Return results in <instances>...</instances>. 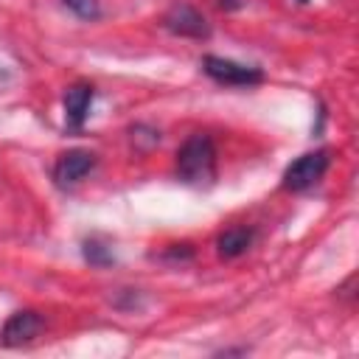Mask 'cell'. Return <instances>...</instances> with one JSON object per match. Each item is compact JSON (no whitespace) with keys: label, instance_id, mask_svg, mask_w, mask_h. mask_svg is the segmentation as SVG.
I'll return each mask as SVG.
<instances>
[{"label":"cell","instance_id":"6","mask_svg":"<svg viewBox=\"0 0 359 359\" xmlns=\"http://www.w3.org/2000/svg\"><path fill=\"white\" fill-rule=\"evenodd\" d=\"M39 331H42V317L36 311L25 309V311H14L6 320L0 339H3V345H22V342H31Z\"/></svg>","mask_w":359,"mask_h":359},{"label":"cell","instance_id":"4","mask_svg":"<svg viewBox=\"0 0 359 359\" xmlns=\"http://www.w3.org/2000/svg\"><path fill=\"white\" fill-rule=\"evenodd\" d=\"M93 165H95V154H93V151H84V149L65 151V154L56 160V165H53V180H56L59 188L76 185Z\"/></svg>","mask_w":359,"mask_h":359},{"label":"cell","instance_id":"5","mask_svg":"<svg viewBox=\"0 0 359 359\" xmlns=\"http://www.w3.org/2000/svg\"><path fill=\"white\" fill-rule=\"evenodd\" d=\"M163 22H165V28H168L171 34H177V36H194V39L208 36V22H205V17H202L194 6H185V3L174 6V8L165 14Z\"/></svg>","mask_w":359,"mask_h":359},{"label":"cell","instance_id":"11","mask_svg":"<svg viewBox=\"0 0 359 359\" xmlns=\"http://www.w3.org/2000/svg\"><path fill=\"white\" fill-rule=\"evenodd\" d=\"M297 3H309V0H297Z\"/></svg>","mask_w":359,"mask_h":359},{"label":"cell","instance_id":"7","mask_svg":"<svg viewBox=\"0 0 359 359\" xmlns=\"http://www.w3.org/2000/svg\"><path fill=\"white\" fill-rule=\"evenodd\" d=\"M93 95H95L93 87L84 84V81L67 87V93H65V121H67V126H73V129L84 126V121L90 115V107H93Z\"/></svg>","mask_w":359,"mask_h":359},{"label":"cell","instance_id":"2","mask_svg":"<svg viewBox=\"0 0 359 359\" xmlns=\"http://www.w3.org/2000/svg\"><path fill=\"white\" fill-rule=\"evenodd\" d=\"M328 163H331V157H328L325 149L300 154V157L283 171V188H286V191H306V188H311L314 182L323 180Z\"/></svg>","mask_w":359,"mask_h":359},{"label":"cell","instance_id":"10","mask_svg":"<svg viewBox=\"0 0 359 359\" xmlns=\"http://www.w3.org/2000/svg\"><path fill=\"white\" fill-rule=\"evenodd\" d=\"M84 258H87L90 264H95V266H104V264L112 261V252H109L104 244H98V241H87V244H84Z\"/></svg>","mask_w":359,"mask_h":359},{"label":"cell","instance_id":"9","mask_svg":"<svg viewBox=\"0 0 359 359\" xmlns=\"http://www.w3.org/2000/svg\"><path fill=\"white\" fill-rule=\"evenodd\" d=\"M76 17H81V20H95L98 14H101V8H98V0H62Z\"/></svg>","mask_w":359,"mask_h":359},{"label":"cell","instance_id":"3","mask_svg":"<svg viewBox=\"0 0 359 359\" xmlns=\"http://www.w3.org/2000/svg\"><path fill=\"white\" fill-rule=\"evenodd\" d=\"M202 70L219 81V84H230V87H250L258 84L264 79V73L252 65H241L233 59H222V56H205L202 59Z\"/></svg>","mask_w":359,"mask_h":359},{"label":"cell","instance_id":"1","mask_svg":"<svg viewBox=\"0 0 359 359\" xmlns=\"http://www.w3.org/2000/svg\"><path fill=\"white\" fill-rule=\"evenodd\" d=\"M177 177L185 185L202 188L216 180V146L208 135H191L177 151Z\"/></svg>","mask_w":359,"mask_h":359},{"label":"cell","instance_id":"8","mask_svg":"<svg viewBox=\"0 0 359 359\" xmlns=\"http://www.w3.org/2000/svg\"><path fill=\"white\" fill-rule=\"evenodd\" d=\"M250 244H252V230H247V227H230L216 241L219 255H224V258H236V255L247 252Z\"/></svg>","mask_w":359,"mask_h":359}]
</instances>
